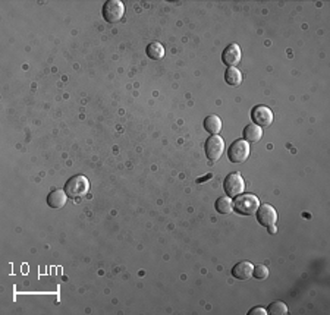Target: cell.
Masks as SVG:
<instances>
[{"label": "cell", "mask_w": 330, "mask_h": 315, "mask_svg": "<svg viewBox=\"0 0 330 315\" xmlns=\"http://www.w3.org/2000/svg\"><path fill=\"white\" fill-rule=\"evenodd\" d=\"M276 232H278L276 226H268V233H270V235H274Z\"/></svg>", "instance_id": "cell-21"}, {"label": "cell", "mask_w": 330, "mask_h": 315, "mask_svg": "<svg viewBox=\"0 0 330 315\" xmlns=\"http://www.w3.org/2000/svg\"><path fill=\"white\" fill-rule=\"evenodd\" d=\"M228 157L232 163H244L250 157V144L245 139H236L228 151Z\"/></svg>", "instance_id": "cell-6"}, {"label": "cell", "mask_w": 330, "mask_h": 315, "mask_svg": "<svg viewBox=\"0 0 330 315\" xmlns=\"http://www.w3.org/2000/svg\"><path fill=\"white\" fill-rule=\"evenodd\" d=\"M242 53L241 47L238 44H230L224 48V51L222 53V60L226 66L229 68H235L236 65H240L241 62Z\"/></svg>", "instance_id": "cell-8"}, {"label": "cell", "mask_w": 330, "mask_h": 315, "mask_svg": "<svg viewBox=\"0 0 330 315\" xmlns=\"http://www.w3.org/2000/svg\"><path fill=\"white\" fill-rule=\"evenodd\" d=\"M260 205L262 204H260L258 197H256L254 194H241V195L236 197V201L234 203L236 213H240L242 216L256 214Z\"/></svg>", "instance_id": "cell-1"}, {"label": "cell", "mask_w": 330, "mask_h": 315, "mask_svg": "<svg viewBox=\"0 0 330 315\" xmlns=\"http://www.w3.org/2000/svg\"><path fill=\"white\" fill-rule=\"evenodd\" d=\"M222 119L218 114H210L204 119V129L212 135H219L222 131Z\"/></svg>", "instance_id": "cell-12"}, {"label": "cell", "mask_w": 330, "mask_h": 315, "mask_svg": "<svg viewBox=\"0 0 330 315\" xmlns=\"http://www.w3.org/2000/svg\"><path fill=\"white\" fill-rule=\"evenodd\" d=\"M224 81L232 87H238L242 82V73L236 68H228L224 73Z\"/></svg>", "instance_id": "cell-15"}, {"label": "cell", "mask_w": 330, "mask_h": 315, "mask_svg": "<svg viewBox=\"0 0 330 315\" xmlns=\"http://www.w3.org/2000/svg\"><path fill=\"white\" fill-rule=\"evenodd\" d=\"M263 136V131L258 125L252 123V125H248L245 129H244V138L246 142H258Z\"/></svg>", "instance_id": "cell-13"}, {"label": "cell", "mask_w": 330, "mask_h": 315, "mask_svg": "<svg viewBox=\"0 0 330 315\" xmlns=\"http://www.w3.org/2000/svg\"><path fill=\"white\" fill-rule=\"evenodd\" d=\"M223 188H224V194L230 198H236L238 195L244 194L245 191V182L242 179L241 173L234 172L230 175L226 176V179L223 182Z\"/></svg>", "instance_id": "cell-3"}, {"label": "cell", "mask_w": 330, "mask_h": 315, "mask_svg": "<svg viewBox=\"0 0 330 315\" xmlns=\"http://www.w3.org/2000/svg\"><path fill=\"white\" fill-rule=\"evenodd\" d=\"M68 201V194L62 189H54L48 194L47 197V204L52 208H62Z\"/></svg>", "instance_id": "cell-11"}, {"label": "cell", "mask_w": 330, "mask_h": 315, "mask_svg": "<svg viewBox=\"0 0 330 315\" xmlns=\"http://www.w3.org/2000/svg\"><path fill=\"white\" fill-rule=\"evenodd\" d=\"M212 176H213V175H212V173H208V175H206L204 178H200V179H197V183H202L204 180L212 179Z\"/></svg>", "instance_id": "cell-20"}, {"label": "cell", "mask_w": 330, "mask_h": 315, "mask_svg": "<svg viewBox=\"0 0 330 315\" xmlns=\"http://www.w3.org/2000/svg\"><path fill=\"white\" fill-rule=\"evenodd\" d=\"M257 220L260 225H263L264 227H268V226H274V223L278 222V213L276 210L268 205V204H263L258 207L257 210Z\"/></svg>", "instance_id": "cell-7"}, {"label": "cell", "mask_w": 330, "mask_h": 315, "mask_svg": "<svg viewBox=\"0 0 330 315\" xmlns=\"http://www.w3.org/2000/svg\"><path fill=\"white\" fill-rule=\"evenodd\" d=\"M267 310H264L262 307H257V308H252L251 311H250V315H267Z\"/></svg>", "instance_id": "cell-19"}, {"label": "cell", "mask_w": 330, "mask_h": 315, "mask_svg": "<svg viewBox=\"0 0 330 315\" xmlns=\"http://www.w3.org/2000/svg\"><path fill=\"white\" fill-rule=\"evenodd\" d=\"M252 276H254L257 280H264V279H267V277H268V269H267L264 264H258V266H256V267H254V270H252Z\"/></svg>", "instance_id": "cell-18"}, {"label": "cell", "mask_w": 330, "mask_h": 315, "mask_svg": "<svg viewBox=\"0 0 330 315\" xmlns=\"http://www.w3.org/2000/svg\"><path fill=\"white\" fill-rule=\"evenodd\" d=\"M214 207H216V210L219 211L220 214H230V213L235 210L232 198L228 197V195H226V197H220V198H218V201L214 204Z\"/></svg>", "instance_id": "cell-14"}, {"label": "cell", "mask_w": 330, "mask_h": 315, "mask_svg": "<svg viewBox=\"0 0 330 315\" xmlns=\"http://www.w3.org/2000/svg\"><path fill=\"white\" fill-rule=\"evenodd\" d=\"M267 313H268V314H273V315H286L288 314V307H286L284 302L276 301V302L270 304V307H268Z\"/></svg>", "instance_id": "cell-17"}, {"label": "cell", "mask_w": 330, "mask_h": 315, "mask_svg": "<svg viewBox=\"0 0 330 315\" xmlns=\"http://www.w3.org/2000/svg\"><path fill=\"white\" fill-rule=\"evenodd\" d=\"M125 15V6L120 0H109L103 6V18L108 22H119Z\"/></svg>", "instance_id": "cell-4"}, {"label": "cell", "mask_w": 330, "mask_h": 315, "mask_svg": "<svg viewBox=\"0 0 330 315\" xmlns=\"http://www.w3.org/2000/svg\"><path fill=\"white\" fill-rule=\"evenodd\" d=\"M224 153V139L219 135H212L206 142V156L212 161H219Z\"/></svg>", "instance_id": "cell-5"}, {"label": "cell", "mask_w": 330, "mask_h": 315, "mask_svg": "<svg viewBox=\"0 0 330 315\" xmlns=\"http://www.w3.org/2000/svg\"><path fill=\"white\" fill-rule=\"evenodd\" d=\"M64 191L68 194V197H70V198L82 197V195L88 194V191H90V182H88V179L84 175L72 176L65 183V189Z\"/></svg>", "instance_id": "cell-2"}, {"label": "cell", "mask_w": 330, "mask_h": 315, "mask_svg": "<svg viewBox=\"0 0 330 315\" xmlns=\"http://www.w3.org/2000/svg\"><path fill=\"white\" fill-rule=\"evenodd\" d=\"M251 119L256 125H258L260 128L262 126H268L273 123V113L268 107L266 106H257L252 109L251 112Z\"/></svg>", "instance_id": "cell-9"}, {"label": "cell", "mask_w": 330, "mask_h": 315, "mask_svg": "<svg viewBox=\"0 0 330 315\" xmlns=\"http://www.w3.org/2000/svg\"><path fill=\"white\" fill-rule=\"evenodd\" d=\"M147 54H148V57L153 59V60H160V59H163V56H164V47L160 44V43H157V41L150 43V44L147 45Z\"/></svg>", "instance_id": "cell-16"}, {"label": "cell", "mask_w": 330, "mask_h": 315, "mask_svg": "<svg viewBox=\"0 0 330 315\" xmlns=\"http://www.w3.org/2000/svg\"><path fill=\"white\" fill-rule=\"evenodd\" d=\"M252 270L254 266L250 261H241L232 269V276L238 280H248L250 277H252Z\"/></svg>", "instance_id": "cell-10"}]
</instances>
